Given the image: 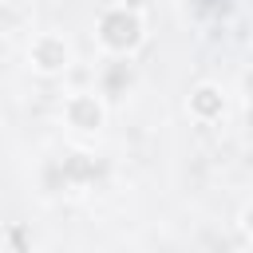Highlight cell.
<instances>
[{"mask_svg":"<svg viewBox=\"0 0 253 253\" xmlns=\"http://www.w3.org/2000/svg\"><path fill=\"white\" fill-rule=\"evenodd\" d=\"M99 40L107 51H130L142 40V20L126 8H107L99 16Z\"/></svg>","mask_w":253,"mask_h":253,"instance_id":"1","label":"cell"},{"mask_svg":"<svg viewBox=\"0 0 253 253\" xmlns=\"http://www.w3.org/2000/svg\"><path fill=\"white\" fill-rule=\"evenodd\" d=\"M28 55H32V63H36L40 71H59V67H67V43L55 40V36H40Z\"/></svg>","mask_w":253,"mask_h":253,"instance_id":"2","label":"cell"},{"mask_svg":"<svg viewBox=\"0 0 253 253\" xmlns=\"http://www.w3.org/2000/svg\"><path fill=\"white\" fill-rule=\"evenodd\" d=\"M67 119H71V126H79V130H95V126L103 123V111H99V103H95L91 95H75V99L67 103Z\"/></svg>","mask_w":253,"mask_h":253,"instance_id":"3","label":"cell"},{"mask_svg":"<svg viewBox=\"0 0 253 253\" xmlns=\"http://www.w3.org/2000/svg\"><path fill=\"white\" fill-rule=\"evenodd\" d=\"M190 103H194V111L206 119V115H210V107H217L221 99H217V91H213V87H198V95H194Z\"/></svg>","mask_w":253,"mask_h":253,"instance_id":"4","label":"cell"}]
</instances>
